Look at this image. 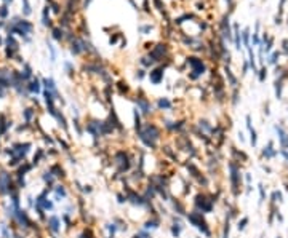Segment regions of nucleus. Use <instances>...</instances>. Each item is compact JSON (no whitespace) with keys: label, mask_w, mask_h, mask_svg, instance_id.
Wrapping results in <instances>:
<instances>
[{"label":"nucleus","mask_w":288,"mask_h":238,"mask_svg":"<svg viewBox=\"0 0 288 238\" xmlns=\"http://www.w3.org/2000/svg\"><path fill=\"white\" fill-rule=\"evenodd\" d=\"M27 90H29L30 93H38V91H40V82H38L37 78H34V80L27 85Z\"/></svg>","instance_id":"6e6552de"},{"label":"nucleus","mask_w":288,"mask_h":238,"mask_svg":"<svg viewBox=\"0 0 288 238\" xmlns=\"http://www.w3.org/2000/svg\"><path fill=\"white\" fill-rule=\"evenodd\" d=\"M277 133L280 134L279 137H280V141H282V145H283V147H285V145H288V134L283 131L282 128H277Z\"/></svg>","instance_id":"9d476101"},{"label":"nucleus","mask_w":288,"mask_h":238,"mask_svg":"<svg viewBox=\"0 0 288 238\" xmlns=\"http://www.w3.org/2000/svg\"><path fill=\"white\" fill-rule=\"evenodd\" d=\"M15 185L11 184V176L7 171H2L0 173V193L7 195V193H11L15 192Z\"/></svg>","instance_id":"f03ea898"},{"label":"nucleus","mask_w":288,"mask_h":238,"mask_svg":"<svg viewBox=\"0 0 288 238\" xmlns=\"http://www.w3.org/2000/svg\"><path fill=\"white\" fill-rule=\"evenodd\" d=\"M56 192H58V195H62V197H64V195H66V190H64V189H62V187H61V185H59V187H58V189H56Z\"/></svg>","instance_id":"412c9836"},{"label":"nucleus","mask_w":288,"mask_h":238,"mask_svg":"<svg viewBox=\"0 0 288 238\" xmlns=\"http://www.w3.org/2000/svg\"><path fill=\"white\" fill-rule=\"evenodd\" d=\"M42 150H37V155H34V163H38V160H40V157H42Z\"/></svg>","instance_id":"6ab92c4d"},{"label":"nucleus","mask_w":288,"mask_h":238,"mask_svg":"<svg viewBox=\"0 0 288 238\" xmlns=\"http://www.w3.org/2000/svg\"><path fill=\"white\" fill-rule=\"evenodd\" d=\"M234 34H235V45H237V48L240 50V32H239V26L234 27Z\"/></svg>","instance_id":"4468645a"},{"label":"nucleus","mask_w":288,"mask_h":238,"mask_svg":"<svg viewBox=\"0 0 288 238\" xmlns=\"http://www.w3.org/2000/svg\"><path fill=\"white\" fill-rule=\"evenodd\" d=\"M53 37L56 38V40H61L64 35H62V29H59V27H56V29H53Z\"/></svg>","instance_id":"ddd939ff"},{"label":"nucleus","mask_w":288,"mask_h":238,"mask_svg":"<svg viewBox=\"0 0 288 238\" xmlns=\"http://www.w3.org/2000/svg\"><path fill=\"white\" fill-rule=\"evenodd\" d=\"M22 3H24V14H29L30 13V3H29V0H22Z\"/></svg>","instance_id":"dca6fc26"},{"label":"nucleus","mask_w":288,"mask_h":238,"mask_svg":"<svg viewBox=\"0 0 288 238\" xmlns=\"http://www.w3.org/2000/svg\"><path fill=\"white\" fill-rule=\"evenodd\" d=\"M13 219H16V221H18V224L21 225V227H29V225H30V221H29V217H27L26 211H21L19 208L16 209V211H15Z\"/></svg>","instance_id":"20e7f679"},{"label":"nucleus","mask_w":288,"mask_h":238,"mask_svg":"<svg viewBox=\"0 0 288 238\" xmlns=\"http://www.w3.org/2000/svg\"><path fill=\"white\" fill-rule=\"evenodd\" d=\"M162 78H163V70L162 69H154L152 72H151V82L152 83H160L162 82Z\"/></svg>","instance_id":"423d86ee"},{"label":"nucleus","mask_w":288,"mask_h":238,"mask_svg":"<svg viewBox=\"0 0 288 238\" xmlns=\"http://www.w3.org/2000/svg\"><path fill=\"white\" fill-rule=\"evenodd\" d=\"M82 238H91V233H90V232H85V233H82Z\"/></svg>","instance_id":"5701e85b"},{"label":"nucleus","mask_w":288,"mask_h":238,"mask_svg":"<svg viewBox=\"0 0 288 238\" xmlns=\"http://www.w3.org/2000/svg\"><path fill=\"white\" fill-rule=\"evenodd\" d=\"M159 107H160V109H170V107H171V104H170V101H168V99H160V101H159Z\"/></svg>","instance_id":"f8f14e48"},{"label":"nucleus","mask_w":288,"mask_h":238,"mask_svg":"<svg viewBox=\"0 0 288 238\" xmlns=\"http://www.w3.org/2000/svg\"><path fill=\"white\" fill-rule=\"evenodd\" d=\"M7 14H8V10H7V5L0 7V18H5Z\"/></svg>","instance_id":"f3484780"},{"label":"nucleus","mask_w":288,"mask_h":238,"mask_svg":"<svg viewBox=\"0 0 288 238\" xmlns=\"http://www.w3.org/2000/svg\"><path fill=\"white\" fill-rule=\"evenodd\" d=\"M171 232H173V235H175V237H178L179 232H181V227H176V225H175V227L171 229Z\"/></svg>","instance_id":"aec40b11"},{"label":"nucleus","mask_w":288,"mask_h":238,"mask_svg":"<svg viewBox=\"0 0 288 238\" xmlns=\"http://www.w3.org/2000/svg\"><path fill=\"white\" fill-rule=\"evenodd\" d=\"M48 13H50V8L46 7L43 10V26H50V18H48Z\"/></svg>","instance_id":"9b49d317"},{"label":"nucleus","mask_w":288,"mask_h":238,"mask_svg":"<svg viewBox=\"0 0 288 238\" xmlns=\"http://www.w3.org/2000/svg\"><path fill=\"white\" fill-rule=\"evenodd\" d=\"M144 77V72H143V70H139V74H138V78H143Z\"/></svg>","instance_id":"b1692460"},{"label":"nucleus","mask_w":288,"mask_h":238,"mask_svg":"<svg viewBox=\"0 0 288 238\" xmlns=\"http://www.w3.org/2000/svg\"><path fill=\"white\" fill-rule=\"evenodd\" d=\"M32 115H34V110H32V109H26V110H24V118H26V122H30Z\"/></svg>","instance_id":"2eb2a0df"},{"label":"nucleus","mask_w":288,"mask_h":238,"mask_svg":"<svg viewBox=\"0 0 288 238\" xmlns=\"http://www.w3.org/2000/svg\"><path fill=\"white\" fill-rule=\"evenodd\" d=\"M48 225H50V229L53 230V232H58V230H59V219H58V217H50Z\"/></svg>","instance_id":"1a4fd4ad"},{"label":"nucleus","mask_w":288,"mask_h":238,"mask_svg":"<svg viewBox=\"0 0 288 238\" xmlns=\"http://www.w3.org/2000/svg\"><path fill=\"white\" fill-rule=\"evenodd\" d=\"M5 2H11V0H5Z\"/></svg>","instance_id":"393cba45"},{"label":"nucleus","mask_w":288,"mask_h":238,"mask_svg":"<svg viewBox=\"0 0 288 238\" xmlns=\"http://www.w3.org/2000/svg\"><path fill=\"white\" fill-rule=\"evenodd\" d=\"M251 144H253V145L256 144V133L253 131V129H251Z\"/></svg>","instance_id":"4be33fe9"},{"label":"nucleus","mask_w":288,"mask_h":238,"mask_svg":"<svg viewBox=\"0 0 288 238\" xmlns=\"http://www.w3.org/2000/svg\"><path fill=\"white\" fill-rule=\"evenodd\" d=\"M187 62H189V66L192 67V72H195L194 75H191L192 78H197V75H200V74H203V72H205V66H203L202 59L191 56V58L187 59Z\"/></svg>","instance_id":"7ed1b4c3"},{"label":"nucleus","mask_w":288,"mask_h":238,"mask_svg":"<svg viewBox=\"0 0 288 238\" xmlns=\"http://www.w3.org/2000/svg\"><path fill=\"white\" fill-rule=\"evenodd\" d=\"M248 38H250V30H248V27L245 30H243V40H245V45H248Z\"/></svg>","instance_id":"a211bd4d"},{"label":"nucleus","mask_w":288,"mask_h":238,"mask_svg":"<svg viewBox=\"0 0 288 238\" xmlns=\"http://www.w3.org/2000/svg\"><path fill=\"white\" fill-rule=\"evenodd\" d=\"M139 136H141V139L146 142V145L154 147L155 141L159 139V129H157L154 125L149 123V125L144 126V129H141V131H139Z\"/></svg>","instance_id":"f257e3e1"},{"label":"nucleus","mask_w":288,"mask_h":238,"mask_svg":"<svg viewBox=\"0 0 288 238\" xmlns=\"http://www.w3.org/2000/svg\"><path fill=\"white\" fill-rule=\"evenodd\" d=\"M165 51H167L165 45H157L155 48H154V50L151 51V58H154V61H160V59L163 58Z\"/></svg>","instance_id":"39448f33"},{"label":"nucleus","mask_w":288,"mask_h":238,"mask_svg":"<svg viewBox=\"0 0 288 238\" xmlns=\"http://www.w3.org/2000/svg\"><path fill=\"white\" fill-rule=\"evenodd\" d=\"M136 104L141 107V110H143L144 114H147L149 110H151V106H149V102L146 101V99H143V98H138V99H136Z\"/></svg>","instance_id":"0eeeda50"}]
</instances>
